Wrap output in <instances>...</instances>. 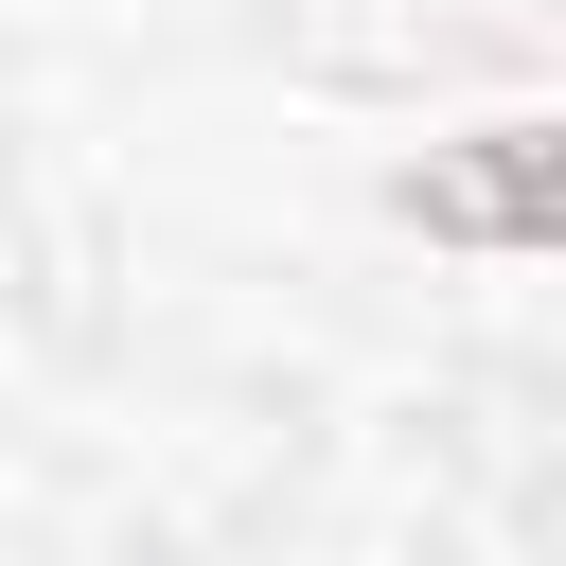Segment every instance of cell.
Listing matches in <instances>:
<instances>
[{
    "label": "cell",
    "mask_w": 566,
    "mask_h": 566,
    "mask_svg": "<svg viewBox=\"0 0 566 566\" xmlns=\"http://www.w3.org/2000/svg\"><path fill=\"white\" fill-rule=\"evenodd\" d=\"M407 212H442V230H566V124H495V142H460Z\"/></svg>",
    "instance_id": "obj_1"
}]
</instances>
